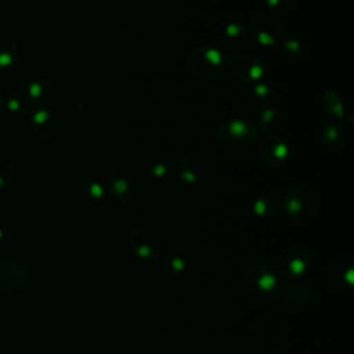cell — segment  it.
Listing matches in <instances>:
<instances>
[{"mask_svg":"<svg viewBox=\"0 0 354 354\" xmlns=\"http://www.w3.org/2000/svg\"><path fill=\"white\" fill-rule=\"evenodd\" d=\"M144 191V176L136 166L124 165L113 169L105 183V192L119 203H130Z\"/></svg>","mask_w":354,"mask_h":354,"instance_id":"6da1fadb","label":"cell"},{"mask_svg":"<svg viewBox=\"0 0 354 354\" xmlns=\"http://www.w3.org/2000/svg\"><path fill=\"white\" fill-rule=\"evenodd\" d=\"M224 55L212 46H196L185 57L188 73L199 82H213L218 79L224 71Z\"/></svg>","mask_w":354,"mask_h":354,"instance_id":"7a4b0ae2","label":"cell"},{"mask_svg":"<svg viewBox=\"0 0 354 354\" xmlns=\"http://www.w3.org/2000/svg\"><path fill=\"white\" fill-rule=\"evenodd\" d=\"M281 205L285 214L292 221L308 223L318 214L321 202L314 189L297 185L289 188L283 194Z\"/></svg>","mask_w":354,"mask_h":354,"instance_id":"3957f363","label":"cell"},{"mask_svg":"<svg viewBox=\"0 0 354 354\" xmlns=\"http://www.w3.org/2000/svg\"><path fill=\"white\" fill-rule=\"evenodd\" d=\"M218 141L231 151H246L257 142V129L245 118H230L223 120L216 130Z\"/></svg>","mask_w":354,"mask_h":354,"instance_id":"277c9868","label":"cell"},{"mask_svg":"<svg viewBox=\"0 0 354 354\" xmlns=\"http://www.w3.org/2000/svg\"><path fill=\"white\" fill-rule=\"evenodd\" d=\"M214 156L206 148H198L181 158L176 167V173L185 184H201L213 171Z\"/></svg>","mask_w":354,"mask_h":354,"instance_id":"5b68a950","label":"cell"},{"mask_svg":"<svg viewBox=\"0 0 354 354\" xmlns=\"http://www.w3.org/2000/svg\"><path fill=\"white\" fill-rule=\"evenodd\" d=\"M129 245L138 257L152 260L162 253L165 239L155 227L140 224L131 228L129 234Z\"/></svg>","mask_w":354,"mask_h":354,"instance_id":"8992f818","label":"cell"},{"mask_svg":"<svg viewBox=\"0 0 354 354\" xmlns=\"http://www.w3.org/2000/svg\"><path fill=\"white\" fill-rule=\"evenodd\" d=\"M246 289L259 297L277 295L281 288V274L271 266H252L243 277Z\"/></svg>","mask_w":354,"mask_h":354,"instance_id":"52a82bcc","label":"cell"},{"mask_svg":"<svg viewBox=\"0 0 354 354\" xmlns=\"http://www.w3.org/2000/svg\"><path fill=\"white\" fill-rule=\"evenodd\" d=\"M230 75L242 84H256L264 77V65L254 54L238 51L227 61Z\"/></svg>","mask_w":354,"mask_h":354,"instance_id":"ba28073f","label":"cell"},{"mask_svg":"<svg viewBox=\"0 0 354 354\" xmlns=\"http://www.w3.org/2000/svg\"><path fill=\"white\" fill-rule=\"evenodd\" d=\"M252 29L256 40L261 46H275L283 39V24L271 11L257 12L252 21Z\"/></svg>","mask_w":354,"mask_h":354,"instance_id":"9c48e42d","label":"cell"},{"mask_svg":"<svg viewBox=\"0 0 354 354\" xmlns=\"http://www.w3.org/2000/svg\"><path fill=\"white\" fill-rule=\"evenodd\" d=\"M256 152L264 165L270 167H279L288 162L290 149L281 136L266 134L257 140Z\"/></svg>","mask_w":354,"mask_h":354,"instance_id":"30bf717a","label":"cell"},{"mask_svg":"<svg viewBox=\"0 0 354 354\" xmlns=\"http://www.w3.org/2000/svg\"><path fill=\"white\" fill-rule=\"evenodd\" d=\"M353 264L348 260L339 259L329 263L322 271V283L328 290L344 292L353 286Z\"/></svg>","mask_w":354,"mask_h":354,"instance_id":"8fae6325","label":"cell"},{"mask_svg":"<svg viewBox=\"0 0 354 354\" xmlns=\"http://www.w3.org/2000/svg\"><path fill=\"white\" fill-rule=\"evenodd\" d=\"M29 127L39 140L44 141L55 140L61 133V124L58 118L46 108H39L33 112L29 119Z\"/></svg>","mask_w":354,"mask_h":354,"instance_id":"7c38bea8","label":"cell"},{"mask_svg":"<svg viewBox=\"0 0 354 354\" xmlns=\"http://www.w3.org/2000/svg\"><path fill=\"white\" fill-rule=\"evenodd\" d=\"M311 254L303 246H295L286 252L281 261V272L289 279L301 277L310 267Z\"/></svg>","mask_w":354,"mask_h":354,"instance_id":"4fadbf2b","label":"cell"},{"mask_svg":"<svg viewBox=\"0 0 354 354\" xmlns=\"http://www.w3.org/2000/svg\"><path fill=\"white\" fill-rule=\"evenodd\" d=\"M105 188L93 180H82L72 188V198L76 203L87 207L98 206L104 202Z\"/></svg>","mask_w":354,"mask_h":354,"instance_id":"5bb4252c","label":"cell"},{"mask_svg":"<svg viewBox=\"0 0 354 354\" xmlns=\"http://www.w3.org/2000/svg\"><path fill=\"white\" fill-rule=\"evenodd\" d=\"M319 144L325 152L336 155L347 145V133L339 123H328L319 133Z\"/></svg>","mask_w":354,"mask_h":354,"instance_id":"9a60e30c","label":"cell"},{"mask_svg":"<svg viewBox=\"0 0 354 354\" xmlns=\"http://www.w3.org/2000/svg\"><path fill=\"white\" fill-rule=\"evenodd\" d=\"M57 84L50 77H41L32 82L28 87V97L32 104L44 108L50 105L57 97Z\"/></svg>","mask_w":354,"mask_h":354,"instance_id":"2e32d148","label":"cell"},{"mask_svg":"<svg viewBox=\"0 0 354 354\" xmlns=\"http://www.w3.org/2000/svg\"><path fill=\"white\" fill-rule=\"evenodd\" d=\"M249 36V28L245 22L235 21L224 26L220 33L218 43L224 50H238L246 41Z\"/></svg>","mask_w":354,"mask_h":354,"instance_id":"e0dca14e","label":"cell"},{"mask_svg":"<svg viewBox=\"0 0 354 354\" xmlns=\"http://www.w3.org/2000/svg\"><path fill=\"white\" fill-rule=\"evenodd\" d=\"M277 299H278L277 304L283 310L301 307L310 301L311 290L304 283H296V285H292L282 295H279Z\"/></svg>","mask_w":354,"mask_h":354,"instance_id":"ac0fdd59","label":"cell"},{"mask_svg":"<svg viewBox=\"0 0 354 354\" xmlns=\"http://www.w3.org/2000/svg\"><path fill=\"white\" fill-rule=\"evenodd\" d=\"M286 122L285 113L278 106H268L260 111L257 116V127L267 134H277Z\"/></svg>","mask_w":354,"mask_h":354,"instance_id":"d6986e66","label":"cell"},{"mask_svg":"<svg viewBox=\"0 0 354 354\" xmlns=\"http://www.w3.org/2000/svg\"><path fill=\"white\" fill-rule=\"evenodd\" d=\"M279 207V198L274 192H261L259 194L253 203H252V210L257 217H271L277 213Z\"/></svg>","mask_w":354,"mask_h":354,"instance_id":"ffe728a7","label":"cell"},{"mask_svg":"<svg viewBox=\"0 0 354 354\" xmlns=\"http://www.w3.org/2000/svg\"><path fill=\"white\" fill-rule=\"evenodd\" d=\"M321 106H322L324 112L333 119H342L346 115L344 102H343L342 95L332 88L324 91V94L321 97Z\"/></svg>","mask_w":354,"mask_h":354,"instance_id":"44dd1931","label":"cell"},{"mask_svg":"<svg viewBox=\"0 0 354 354\" xmlns=\"http://www.w3.org/2000/svg\"><path fill=\"white\" fill-rule=\"evenodd\" d=\"M249 100H250V104L253 105V108L263 111V109L271 106V104L274 101V91L268 83L261 80L252 86Z\"/></svg>","mask_w":354,"mask_h":354,"instance_id":"7402d4cb","label":"cell"},{"mask_svg":"<svg viewBox=\"0 0 354 354\" xmlns=\"http://www.w3.org/2000/svg\"><path fill=\"white\" fill-rule=\"evenodd\" d=\"M174 174H176V169L167 162L152 163L149 166V169L147 170V176H148L149 181H152L155 184L169 183Z\"/></svg>","mask_w":354,"mask_h":354,"instance_id":"603a6c76","label":"cell"},{"mask_svg":"<svg viewBox=\"0 0 354 354\" xmlns=\"http://www.w3.org/2000/svg\"><path fill=\"white\" fill-rule=\"evenodd\" d=\"M282 53L285 58L292 62H301L304 58V47L301 41L295 37L282 40Z\"/></svg>","mask_w":354,"mask_h":354,"instance_id":"cb8c5ba5","label":"cell"},{"mask_svg":"<svg viewBox=\"0 0 354 354\" xmlns=\"http://www.w3.org/2000/svg\"><path fill=\"white\" fill-rule=\"evenodd\" d=\"M18 54V46L12 39L0 37V68L11 65Z\"/></svg>","mask_w":354,"mask_h":354,"instance_id":"d4e9b609","label":"cell"},{"mask_svg":"<svg viewBox=\"0 0 354 354\" xmlns=\"http://www.w3.org/2000/svg\"><path fill=\"white\" fill-rule=\"evenodd\" d=\"M158 267L166 275H178L185 268V263L180 257H167L159 261Z\"/></svg>","mask_w":354,"mask_h":354,"instance_id":"484cf974","label":"cell"},{"mask_svg":"<svg viewBox=\"0 0 354 354\" xmlns=\"http://www.w3.org/2000/svg\"><path fill=\"white\" fill-rule=\"evenodd\" d=\"M28 98L22 94H11L6 97V106L15 113H25L28 111Z\"/></svg>","mask_w":354,"mask_h":354,"instance_id":"4316f807","label":"cell"},{"mask_svg":"<svg viewBox=\"0 0 354 354\" xmlns=\"http://www.w3.org/2000/svg\"><path fill=\"white\" fill-rule=\"evenodd\" d=\"M271 12L274 14H290L296 8V0H264Z\"/></svg>","mask_w":354,"mask_h":354,"instance_id":"83f0119b","label":"cell"},{"mask_svg":"<svg viewBox=\"0 0 354 354\" xmlns=\"http://www.w3.org/2000/svg\"><path fill=\"white\" fill-rule=\"evenodd\" d=\"M14 177V167L8 162H0V188L7 185Z\"/></svg>","mask_w":354,"mask_h":354,"instance_id":"f1b7e54d","label":"cell"},{"mask_svg":"<svg viewBox=\"0 0 354 354\" xmlns=\"http://www.w3.org/2000/svg\"><path fill=\"white\" fill-rule=\"evenodd\" d=\"M4 108H6V97H3V95L0 94V113L3 112Z\"/></svg>","mask_w":354,"mask_h":354,"instance_id":"f546056e","label":"cell"},{"mask_svg":"<svg viewBox=\"0 0 354 354\" xmlns=\"http://www.w3.org/2000/svg\"><path fill=\"white\" fill-rule=\"evenodd\" d=\"M79 4H87V3H90L91 0H76Z\"/></svg>","mask_w":354,"mask_h":354,"instance_id":"4dcf8cb0","label":"cell"}]
</instances>
